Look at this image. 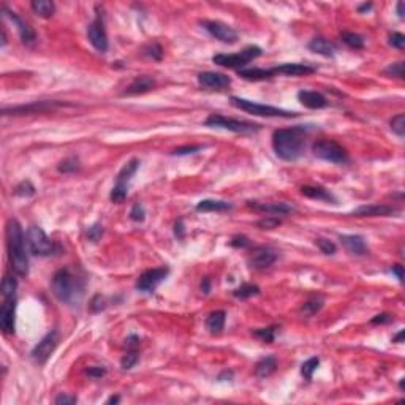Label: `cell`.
Wrapping results in <instances>:
<instances>
[{"instance_id": "obj_61", "label": "cell", "mask_w": 405, "mask_h": 405, "mask_svg": "<svg viewBox=\"0 0 405 405\" xmlns=\"http://www.w3.org/2000/svg\"><path fill=\"white\" fill-rule=\"evenodd\" d=\"M402 339H403V331H399V333H397V336H396V337H393V342H397V344H400V342H402Z\"/></svg>"}, {"instance_id": "obj_26", "label": "cell", "mask_w": 405, "mask_h": 405, "mask_svg": "<svg viewBox=\"0 0 405 405\" xmlns=\"http://www.w3.org/2000/svg\"><path fill=\"white\" fill-rule=\"evenodd\" d=\"M225 320H227V313L224 310H215L212 313H209L206 318V328L211 334H220L225 328Z\"/></svg>"}, {"instance_id": "obj_9", "label": "cell", "mask_w": 405, "mask_h": 405, "mask_svg": "<svg viewBox=\"0 0 405 405\" xmlns=\"http://www.w3.org/2000/svg\"><path fill=\"white\" fill-rule=\"evenodd\" d=\"M139 166V160L138 159H132L130 162H127L124 165V168L119 171L116 177V184L111 190L109 198L114 203H122L127 198V189H128V182L136 173V169Z\"/></svg>"}, {"instance_id": "obj_25", "label": "cell", "mask_w": 405, "mask_h": 405, "mask_svg": "<svg viewBox=\"0 0 405 405\" xmlns=\"http://www.w3.org/2000/svg\"><path fill=\"white\" fill-rule=\"evenodd\" d=\"M309 49L313 51V52H317V54H321L324 57H333L336 54V45L329 40H326V38L323 36H315L313 40L309 43Z\"/></svg>"}, {"instance_id": "obj_4", "label": "cell", "mask_w": 405, "mask_h": 405, "mask_svg": "<svg viewBox=\"0 0 405 405\" xmlns=\"http://www.w3.org/2000/svg\"><path fill=\"white\" fill-rule=\"evenodd\" d=\"M230 101H231L233 106H236L238 109H242L245 113H250L253 116L286 117V119L298 116V113H294V111H286V109H282V108L271 106V104H261V103H256V101H252V100H245V98H241V97H231Z\"/></svg>"}, {"instance_id": "obj_62", "label": "cell", "mask_w": 405, "mask_h": 405, "mask_svg": "<svg viewBox=\"0 0 405 405\" xmlns=\"http://www.w3.org/2000/svg\"><path fill=\"white\" fill-rule=\"evenodd\" d=\"M119 400H121V399H119V396H113V397H109V399L106 400V403H117Z\"/></svg>"}, {"instance_id": "obj_45", "label": "cell", "mask_w": 405, "mask_h": 405, "mask_svg": "<svg viewBox=\"0 0 405 405\" xmlns=\"http://www.w3.org/2000/svg\"><path fill=\"white\" fill-rule=\"evenodd\" d=\"M253 336L261 339L263 342L266 344H271L274 341V328H261V329H256L253 331Z\"/></svg>"}, {"instance_id": "obj_3", "label": "cell", "mask_w": 405, "mask_h": 405, "mask_svg": "<svg viewBox=\"0 0 405 405\" xmlns=\"http://www.w3.org/2000/svg\"><path fill=\"white\" fill-rule=\"evenodd\" d=\"M51 290L60 303L68 306H76L78 303H81L84 294L83 283L68 269H59L52 276Z\"/></svg>"}, {"instance_id": "obj_24", "label": "cell", "mask_w": 405, "mask_h": 405, "mask_svg": "<svg viewBox=\"0 0 405 405\" xmlns=\"http://www.w3.org/2000/svg\"><path fill=\"white\" fill-rule=\"evenodd\" d=\"M155 87V81L149 76H139L136 80L130 84L122 95H139V94H144V92H149L151 89Z\"/></svg>"}, {"instance_id": "obj_51", "label": "cell", "mask_w": 405, "mask_h": 405, "mask_svg": "<svg viewBox=\"0 0 405 405\" xmlns=\"http://www.w3.org/2000/svg\"><path fill=\"white\" fill-rule=\"evenodd\" d=\"M57 405H73V403H76L78 402V397L76 396H68V394H60V396H57L56 397V400H54Z\"/></svg>"}, {"instance_id": "obj_49", "label": "cell", "mask_w": 405, "mask_h": 405, "mask_svg": "<svg viewBox=\"0 0 405 405\" xmlns=\"http://www.w3.org/2000/svg\"><path fill=\"white\" fill-rule=\"evenodd\" d=\"M230 244H231V247H236V249H245V247L250 245V241L245 236H234Z\"/></svg>"}, {"instance_id": "obj_36", "label": "cell", "mask_w": 405, "mask_h": 405, "mask_svg": "<svg viewBox=\"0 0 405 405\" xmlns=\"http://www.w3.org/2000/svg\"><path fill=\"white\" fill-rule=\"evenodd\" d=\"M318 365H320V359L318 358H310L306 362H303V365H301V374H303V377L306 378V380H312L313 372L317 371Z\"/></svg>"}, {"instance_id": "obj_19", "label": "cell", "mask_w": 405, "mask_h": 405, "mask_svg": "<svg viewBox=\"0 0 405 405\" xmlns=\"http://www.w3.org/2000/svg\"><path fill=\"white\" fill-rule=\"evenodd\" d=\"M399 209L393 206H386V204H367V206H359L356 207L351 215L355 217H388L397 214Z\"/></svg>"}, {"instance_id": "obj_50", "label": "cell", "mask_w": 405, "mask_h": 405, "mask_svg": "<svg viewBox=\"0 0 405 405\" xmlns=\"http://www.w3.org/2000/svg\"><path fill=\"white\" fill-rule=\"evenodd\" d=\"M203 146H182V148H177L173 151L174 155H189V154H195V152H198L201 151Z\"/></svg>"}, {"instance_id": "obj_17", "label": "cell", "mask_w": 405, "mask_h": 405, "mask_svg": "<svg viewBox=\"0 0 405 405\" xmlns=\"http://www.w3.org/2000/svg\"><path fill=\"white\" fill-rule=\"evenodd\" d=\"M198 84L204 89L211 90H222L231 84V78L224 73L215 71H203L198 75Z\"/></svg>"}, {"instance_id": "obj_11", "label": "cell", "mask_w": 405, "mask_h": 405, "mask_svg": "<svg viewBox=\"0 0 405 405\" xmlns=\"http://www.w3.org/2000/svg\"><path fill=\"white\" fill-rule=\"evenodd\" d=\"M59 345V333L57 331H51L48 333L40 342L35 345V348L32 350V359L36 364H45L49 356L54 353V350Z\"/></svg>"}, {"instance_id": "obj_33", "label": "cell", "mask_w": 405, "mask_h": 405, "mask_svg": "<svg viewBox=\"0 0 405 405\" xmlns=\"http://www.w3.org/2000/svg\"><path fill=\"white\" fill-rule=\"evenodd\" d=\"M342 40L345 45H348L353 49H362L364 48V36L355 32H342Z\"/></svg>"}, {"instance_id": "obj_30", "label": "cell", "mask_w": 405, "mask_h": 405, "mask_svg": "<svg viewBox=\"0 0 405 405\" xmlns=\"http://www.w3.org/2000/svg\"><path fill=\"white\" fill-rule=\"evenodd\" d=\"M301 193L307 198H312V200H321V201H334L336 198L333 195L323 189V187H312V186H304L301 189Z\"/></svg>"}, {"instance_id": "obj_40", "label": "cell", "mask_w": 405, "mask_h": 405, "mask_svg": "<svg viewBox=\"0 0 405 405\" xmlns=\"http://www.w3.org/2000/svg\"><path fill=\"white\" fill-rule=\"evenodd\" d=\"M321 307H323V301H321V299L320 298H312V299H309L307 303H304L303 310L306 313H309V315H313V313H317Z\"/></svg>"}, {"instance_id": "obj_32", "label": "cell", "mask_w": 405, "mask_h": 405, "mask_svg": "<svg viewBox=\"0 0 405 405\" xmlns=\"http://www.w3.org/2000/svg\"><path fill=\"white\" fill-rule=\"evenodd\" d=\"M260 294V286L253 285V283H242L241 286H238L236 290L233 291V296L238 299H249L252 296Z\"/></svg>"}, {"instance_id": "obj_21", "label": "cell", "mask_w": 405, "mask_h": 405, "mask_svg": "<svg viewBox=\"0 0 405 405\" xmlns=\"http://www.w3.org/2000/svg\"><path fill=\"white\" fill-rule=\"evenodd\" d=\"M247 206L252 207L256 212H266L271 215H286L291 214L294 209L293 206L286 203H258V201H249Z\"/></svg>"}, {"instance_id": "obj_29", "label": "cell", "mask_w": 405, "mask_h": 405, "mask_svg": "<svg viewBox=\"0 0 405 405\" xmlns=\"http://www.w3.org/2000/svg\"><path fill=\"white\" fill-rule=\"evenodd\" d=\"M277 369V361L274 356H266L261 359L258 364H256V367H255V375L258 378H268L269 375H272L274 372H276Z\"/></svg>"}, {"instance_id": "obj_46", "label": "cell", "mask_w": 405, "mask_h": 405, "mask_svg": "<svg viewBox=\"0 0 405 405\" xmlns=\"http://www.w3.org/2000/svg\"><path fill=\"white\" fill-rule=\"evenodd\" d=\"M389 45L393 48H396V49H399V51H402L405 48V35L400 33V32L391 33L389 35Z\"/></svg>"}, {"instance_id": "obj_1", "label": "cell", "mask_w": 405, "mask_h": 405, "mask_svg": "<svg viewBox=\"0 0 405 405\" xmlns=\"http://www.w3.org/2000/svg\"><path fill=\"white\" fill-rule=\"evenodd\" d=\"M272 148L279 159L285 162H294L304 154L306 133L303 127L280 128L272 135Z\"/></svg>"}, {"instance_id": "obj_14", "label": "cell", "mask_w": 405, "mask_h": 405, "mask_svg": "<svg viewBox=\"0 0 405 405\" xmlns=\"http://www.w3.org/2000/svg\"><path fill=\"white\" fill-rule=\"evenodd\" d=\"M87 38L90 45H92L98 52H106L108 51V35H106V29H104L101 16L98 15L95 18V21L92 24H89L87 27Z\"/></svg>"}, {"instance_id": "obj_8", "label": "cell", "mask_w": 405, "mask_h": 405, "mask_svg": "<svg viewBox=\"0 0 405 405\" xmlns=\"http://www.w3.org/2000/svg\"><path fill=\"white\" fill-rule=\"evenodd\" d=\"M27 245H29L30 253L36 255V256L54 255L56 249H57L54 242L46 236V233L36 225H32L27 230Z\"/></svg>"}, {"instance_id": "obj_47", "label": "cell", "mask_w": 405, "mask_h": 405, "mask_svg": "<svg viewBox=\"0 0 405 405\" xmlns=\"http://www.w3.org/2000/svg\"><path fill=\"white\" fill-rule=\"evenodd\" d=\"M144 215H146V212H144V207H142V204H139V203L133 204L132 211H130V218L135 220V222H142V220H144Z\"/></svg>"}, {"instance_id": "obj_54", "label": "cell", "mask_w": 405, "mask_h": 405, "mask_svg": "<svg viewBox=\"0 0 405 405\" xmlns=\"http://www.w3.org/2000/svg\"><path fill=\"white\" fill-rule=\"evenodd\" d=\"M104 374H106V371H104L103 367H90L87 371V375L89 377H94V378H101Z\"/></svg>"}, {"instance_id": "obj_34", "label": "cell", "mask_w": 405, "mask_h": 405, "mask_svg": "<svg viewBox=\"0 0 405 405\" xmlns=\"http://www.w3.org/2000/svg\"><path fill=\"white\" fill-rule=\"evenodd\" d=\"M57 169L62 174H71L80 169V160H78L76 157H68V159H65L63 162L59 163Z\"/></svg>"}, {"instance_id": "obj_23", "label": "cell", "mask_w": 405, "mask_h": 405, "mask_svg": "<svg viewBox=\"0 0 405 405\" xmlns=\"http://www.w3.org/2000/svg\"><path fill=\"white\" fill-rule=\"evenodd\" d=\"M274 73H280L286 76H301V75H312L315 71L313 67H309L306 63H282L279 67L272 68Z\"/></svg>"}, {"instance_id": "obj_18", "label": "cell", "mask_w": 405, "mask_h": 405, "mask_svg": "<svg viewBox=\"0 0 405 405\" xmlns=\"http://www.w3.org/2000/svg\"><path fill=\"white\" fill-rule=\"evenodd\" d=\"M339 241L342 242L345 250L355 256H364L369 253V247L365 244V239L359 234H342Z\"/></svg>"}, {"instance_id": "obj_37", "label": "cell", "mask_w": 405, "mask_h": 405, "mask_svg": "<svg viewBox=\"0 0 405 405\" xmlns=\"http://www.w3.org/2000/svg\"><path fill=\"white\" fill-rule=\"evenodd\" d=\"M18 290V280L15 277H5L2 282V294L7 298H15Z\"/></svg>"}, {"instance_id": "obj_6", "label": "cell", "mask_w": 405, "mask_h": 405, "mask_svg": "<svg viewBox=\"0 0 405 405\" xmlns=\"http://www.w3.org/2000/svg\"><path fill=\"white\" fill-rule=\"evenodd\" d=\"M206 127H212V128H225L234 133H255L258 130H261V125L252 124V122H245V121H238V119H231V117H225L222 114H211L204 122Z\"/></svg>"}, {"instance_id": "obj_10", "label": "cell", "mask_w": 405, "mask_h": 405, "mask_svg": "<svg viewBox=\"0 0 405 405\" xmlns=\"http://www.w3.org/2000/svg\"><path fill=\"white\" fill-rule=\"evenodd\" d=\"M168 274H169V269L165 266L144 271L136 280V290L142 293H152L157 286L168 277Z\"/></svg>"}, {"instance_id": "obj_13", "label": "cell", "mask_w": 405, "mask_h": 405, "mask_svg": "<svg viewBox=\"0 0 405 405\" xmlns=\"http://www.w3.org/2000/svg\"><path fill=\"white\" fill-rule=\"evenodd\" d=\"M2 11H4V16L8 18L13 24L16 25V29L19 32V36H21V42L25 45V46H33L36 43V33L35 30L32 29V25H29L27 22H25L22 18H19L15 11H11L8 10L7 7H2Z\"/></svg>"}, {"instance_id": "obj_16", "label": "cell", "mask_w": 405, "mask_h": 405, "mask_svg": "<svg viewBox=\"0 0 405 405\" xmlns=\"http://www.w3.org/2000/svg\"><path fill=\"white\" fill-rule=\"evenodd\" d=\"M0 328L5 334H15L16 328V299L7 298L0 309Z\"/></svg>"}, {"instance_id": "obj_55", "label": "cell", "mask_w": 405, "mask_h": 405, "mask_svg": "<svg viewBox=\"0 0 405 405\" xmlns=\"http://www.w3.org/2000/svg\"><path fill=\"white\" fill-rule=\"evenodd\" d=\"M391 271H393V274H396L397 279H399V282L402 283V282H403V266H400V265H394Z\"/></svg>"}, {"instance_id": "obj_43", "label": "cell", "mask_w": 405, "mask_h": 405, "mask_svg": "<svg viewBox=\"0 0 405 405\" xmlns=\"http://www.w3.org/2000/svg\"><path fill=\"white\" fill-rule=\"evenodd\" d=\"M386 75L389 76H394L397 80H403V62H394L391 63L389 67L385 70Z\"/></svg>"}, {"instance_id": "obj_42", "label": "cell", "mask_w": 405, "mask_h": 405, "mask_svg": "<svg viewBox=\"0 0 405 405\" xmlns=\"http://www.w3.org/2000/svg\"><path fill=\"white\" fill-rule=\"evenodd\" d=\"M15 195H18V197H32V195H35V187L29 180H24L15 189Z\"/></svg>"}, {"instance_id": "obj_59", "label": "cell", "mask_w": 405, "mask_h": 405, "mask_svg": "<svg viewBox=\"0 0 405 405\" xmlns=\"http://www.w3.org/2000/svg\"><path fill=\"white\" fill-rule=\"evenodd\" d=\"M397 15H399V18H400V19H403V16H405V11H403V2H399V4H397Z\"/></svg>"}, {"instance_id": "obj_28", "label": "cell", "mask_w": 405, "mask_h": 405, "mask_svg": "<svg viewBox=\"0 0 405 405\" xmlns=\"http://www.w3.org/2000/svg\"><path fill=\"white\" fill-rule=\"evenodd\" d=\"M231 207H233V204L228 201L203 200L197 204V211L198 212H224V211H230Z\"/></svg>"}, {"instance_id": "obj_15", "label": "cell", "mask_w": 405, "mask_h": 405, "mask_svg": "<svg viewBox=\"0 0 405 405\" xmlns=\"http://www.w3.org/2000/svg\"><path fill=\"white\" fill-rule=\"evenodd\" d=\"M277 253L274 252L269 247H255V249L247 256V263L253 269H266L271 265L276 263Z\"/></svg>"}, {"instance_id": "obj_39", "label": "cell", "mask_w": 405, "mask_h": 405, "mask_svg": "<svg viewBox=\"0 0 405 405\" xmlns=\"http://www.w3.org/2000/svg\"><path fill=\"white\" fill-rule=\"evenodd\" d=\"M136 362H138V351L136 350L127 351V353L121 359V365H122V369H125V371L127 369H132Z\"/></svg>"}, {"instance_id": "obj_2", "label": "cell", "mask_w": 405, "mask_h": 405, "mask_svg": "<svg viewBox=\"0 0 405 405\" xmlns=\"http://www.w3.org/2000/svg\"><path fill=\"white\" fill-rule=\"evenodd\" d=\"M7 242H8V258L11 268L18 276H27L29 272V256L25 250V239L19 222L11 218L7 225Z\"/></svg>"}, {"instance_id": "obj_12", "label": "cell", "mask_w": 405, "mask_h": 405, "mask_svg": "<svg viewBox=\"0 0 405 405\" xmlns=\"http://www.w3.org/2000/svg\"><path fill=\"white\" fill-rule=\"evenodd\" d=\"M203 27L211 33L214 38H217L218 42L227 43V45H233L238 42V33L233 27H230L228 24L220 22V21H204Z\"/></svg>"}, {"instance_id": "obj_20", "label": "cell", "mask_w": 405, "mask_h": 405, "mask_svg": "<svg viewBox=\"0 0 405 405\" xmlns=\"http://www.w3.org/2000/svg\"><path fill=\"white\" fill-rule=\"evenodd\" d=\"M57 101H35V103H30V104H21V106H13V108H4L2 109V114L4 116H8V114H30V113H45L48 109H52L57 106Z\"/></svg>"}, {"instance_id": "obj_52", "label": "cell", "mask_w": 405, "mask_h": 405, "mask_svg": "<svg viewBox=\"0 0 405 405\" xmlns=\"http://www.w3.org/2000/svg\"><path fill=\"white\" fill-rule=\"evenodd\" d=\"M104 307H106V303H104V298L100 296V294H97V296L92 299V304H90V310H92V312H100V310H103Z\"/></svg>"}, {"instance_id": "obj_57", "label": "cell", "mask_w": 405, "mask_h": 405, "mask_svg": "<svg viewBox=\"0 0 405 405\" xmlns=\"http://www.w3.org/2000/svg\"><path fill=\"white\" fill-rule=\"evenodd\" d=\"M125 342H127L128 347H136V345L139 344V337L135 336V334H132V336H128V337H127V341H125Z\"/></svg>"}, {"instance_id": "obj_53", "label": "cell", "mask_w": 405, "mask_h": 405, "mask_svg": "<svg viewBox=\"0 0 405 405\" xmlns=\"http://www.w3.org/2000/svg\"><path fill=\"white\" fill-rule=\"evenodd\" d=\"M393 321V317L389 315V313H380V315H377L371 320L372 324H385V323H391Z\"/></svg>"}, {"instance_id": "obj_48", "label": "cell", "mask_w": 405, "mask_h": 405, "mask_svg": "<svg viewBox=\"0 0 405 405\" xmlns=\"http://www.w3.org/2000/svg\"><path fill=\"white\" fill-rule=\"evenodd\" d=\"M101 234H103V227L100 224H95L92 227H89V230H87V238L90 241H94V242H97L101 238Z\"/></svg>"}, {"instance_id": "obj_44", "label": "cell", "mask_w": 405, "mask_h": 405, "mask_svg": "<svg viewBox=\"0 0 405 405\" xmlns=\"http://www.w3.org/2000/svg\"><path fill=\"white\" fill-rule=\"evenodd\" d=\"M315 244L318 245V249L324 253V255H334L336 253V244L328 241V239H317Z\"/></svg>"}, {"instance_id": "obj_38", "label": "cell", "mask_w": 405, "mask_h": 405, "mask_svg": "<svg viewBox=\"0 0 405 405\" xmlns=\"http://www.w3.org/2000/svg\"><path fill=\"white\" fill-rule=\"evenodd\" d=\"M279 225H282V220L279 217H276V215H268V217L256 222V227L260 230H274V228H277Z\"/></svg>"}, {"instance_id": "obj_60", "label": "cell", "mask_w": 405, "mask_h": 405, "mask_svg": "<svg viewBox=\"0 0 405 405\" xmlns=\"http://www.w3.org/2000/svg\"><path fill=\"white\" fill-rule=\"evenodd\" d=\"M372 8V4H362L359 8H358V11L359 13H364V11H367V10H371Z\"/></svg>"}, {"instance_id": "obj_56", "label": "cell", "mask_w": 405, "mask_h": 405, "mask_svg": "<svg viewBox=\"0 0 405 405\" xmlns=\"http://www.w3.org/2000/svg\"><path fill=\"white\" fill-rule=\"evenodd\" d=\"M174 234L177 238H184V225H182V220L176 222L174 225Z\"/></svg>"}, {"instance_id": "obj_35", "label": "cell", "mask_w": 405, "mask_h": 405, "mask_svg": "<svg viewBox=\"0 0 405 405\" xmlns=\"http://www.w3.org/2000/svg\"><path fill=\"white\" fill-rule=\"evenodd\" d=\"M389 125H391V130H393V133H396L399 138H403V135H405V114L400 113V114L394 116L393 119H391Z\"/></svg>"}, {"instance_id": "obj_31", "label": "cell", "mask_w": 405, "mask_h": 405, "mask_svg": "<svg viewBox=\"0 0 405 405\" xmlns=\"http://www.w3.org/2000/svg\"><path fill=\"white\" fill-rule=\"evenodd\" d=\"M32 10L36 16H40V18H51L52 15H54V11H56V5L49 2V0H33V2L30 4Z\"/></svg>"}, {"instance_id": "obj_63", "label": "cell", "mask_w": 405, "mask_h": 405, "mask_svg": "<svg viewBox=\"0 0 405 405\" xmlns=\"http://www.w3.org/2000/svg\"><path fill=\"white\" fill-rule=\"evenodd\" d=\"M7 45V33H5V29L2 30V46Z\"/></svg>"}, {"instance_id": "obj_7", "label": "cell", "mask_w": 405, "mask_h": 405, "mask_svg": "<svg viewBox=\"0 0 405 405\" xmlns=\"http://www.w3.org/2000/svg\"><path fill=\"white\" fill-rule=\"evenodd\" d=\"M312 151H313V155L324 160V162H331V163H347L348 162L347 151L339 144V142L331 141V139H320L317 142H313Z\"/></svg>"}, {"instance_id": "obj_58", "label": "cell", "mask_w": 405, "mask_h": 405, "mask_svg": "<svg viewBox=\"0 0 405 405\" xmlns=\"http://www.w3.org/2000/svg\"><path fill=\"white\" fill-rule=\"evenodd\" d=\"M209 290H211V282H209V279H203V282H201V291L204 294H207Z\"/></svg>"}, {"instance_id": "obj_5", "label": "cell", "mask_w": 405, "mask_h": 405, "mask_svg": "<svg viewBox=\"0 0 405 405\" xmlns=\"http://www.w3.org/2000/svg\"><path fill=\"white\" fill-rule=\"evenodd\" d=\"M261 48L260 46H247L244 48L238 54H217L212 57V62L220 65V67L225 68H239L252 62L253 59L261 56Z\"/></svg>"}, {"instance_id": "obj_41", "label": "cell", "mask_w": 405, "mask_h": 405, "mask_svg": "<svg viewBox=\"0 0 405 405\" xmlns=\"http://www.w3.org/2000/svg\"><path fill=\"white\" fill-rule=\"evenodd\" d=\"M144 54L152 57V59H155V60H160L163 57V48L159 43L154 42V43H151V45H148L144 48Z\"/></svg>"}, {"instance_id": "obj_27", "label": "cell", "mask_w": 405, "mask_h": 405, "mask_svg": "<svg viewBox=\"0 0 405 405\" xmlns=\"http://www.w3.org/2000/svg\"><path fill=\"white\" fill-rule=\"evenodd\" d=\"M238 75L242 78V80L247 81H265V80H271V78L276 75L274 70H266V68H241L238 71Z\"/></svg>"}, {"instance_id": "obj_22", "label": "cell", "mask_w": 405, "mask_h": 405, "mask_svg": "<svg viewBox=\"0 0 405 405\" xmlns=\"http://www.w3.org/2000/svg\"><path fill=\"white\" fill-rule=\"evenodd\" d=\"M298 100L309 109H323L328 106L326 97L320 92H315V90H299Z\"/></svg>"}]
</instances>
